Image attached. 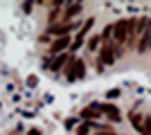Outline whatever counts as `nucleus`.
Listing matches in <instances>:
<instances>
[{"label": "nucleus", "mask_w": 151, "mask_h": 135, "mask_svg": "<svg viewBox=\"0 0 151 135\" xmlns=\"http://www.w3.org/2000/svg\"><path fill=\"white\" fill-rule=\"evenodd\" d=\"M122 54V50L117 47V45H111V43H106L104 47H101V65L104 63H115V59Z\"/></svg>", "instance_id": "3"}, {"label": "nucleus", "mask_w": 151, "mask_h": 135, "mask_svg": "<svg viewBox=\"0 0 151 135\" xmlns=\"http://www.w3.org/2000/svg\"><path fill=\"white\" fill-rule=\"evenodd\" d=\"M147 50H149V29H145V32H142L140 43H138V52H147Z\"/></svg>", "instance_id": "9"}, {"label": "nucleus", "mask_w": 151, "mask_h": 135, "mask_svg": "<svg viewBox=\"0 0 151 135\" xmlns=\"http://www.w3.org/2000/svg\"><path fill=\"white\" fill-rule=\"evenodd\" d=\"M99 110H104L113 122H120V113H117V108H115L113 104H99Z\"/></svg>", "instance_id": "6"}, {"label": "nucleus", "mask_w": 151, "mask_h": 135, "mask_svg": "<svg viewBox=\"0 0 151 135\" xmlns=\"http://www.w3.org/2000/svg\"><path fill=\"white\" fill-rule=\"evenodd\" d=\"M97 45H99V36H93V39L88 41V50H90V52L97 50Z\"/></svg>", "instance_id": "12"}, {"label": "nucleus", "mask_w": 151, "mask_h": 135, "mask_svg": "<svg viewBox=\"0 0 151 135\" xmlns=\"http://www.w3.org/2000/svg\"><path fill=\"white\" fill-rule=\"evenodd\" d=\"M68 63V56H65V54H59L57 59H54V63H52V70L57 72V70H61V65H65Z\"/></svg>", "instance_id": "10"}, {"label": "nucleus", "mask_w": 151, "mask_h": 135, "mask_svg": "<svg viewBox=\"0 0 151 135\" xmlns=\"http://www.w3.org/2000/svg\"><path fill=\"white\" fill-rule=\"evenodd\" d=\"M72 27H77V23H68V25H57V27H50V34H54V36L59 34V39H61V36H65V34H68Z\"/></svg>", "instance_id": "7"}, {"label": "nucleus", "mask_w": 151, "mask_h": 135, "mask_svg": "<svg viewBox=\"0 0 151 135\" xmlns=\"http://www.w3.org/2000/svg\"><path fill=\"white\" fill-rule=\"evenodd\" d=\"M131 34H133V20H117L113 25V39L117 41V43L129 41Z\"/></svg>", "instance_id": "1"}, {"label": "nucleus", "mask_w": 151, "mask_h": 135, "mask_svg": "<svg viewBox=\"0 0 151 135\" xmlns=\"http://www.w3.org/2000/svg\"><path fill=\"white\" fill-rule=\"evenodd\" d=\"M65 47H70V39L68 36H61L59 41H54V43L50 45V54H61Z\"/></svg>", "instance_id": "5"}, {"label": "nucleus", "mask_w": 151, "mask_h": 135, "mask_svg": "<svg viewBox=\"0 0 151 135\" xmlns=\"http://www.w3.org/2000/svg\"><path fill=\"white\" fill-rule=\"evenodd\" d=\"M81 9H83L81 2H77V5H68V7H65V14H63V16H65V18H72V16H77Z\"/></svg>", "instance_id": "8"}, {"label": "nucleus", "mask_w": 151, "mask_h": 135, "mask_svg": "<svg viewBox=\"0 0 151 135\" xmlns=\"http://www.w3.org/2000/svg\"><path fill=\"white\" fill-rule=\"evenodd\" d=\"M90 129H93V122H86L83 126H79V129H77V135H88Z\"/></svg>", "instance_id": "11"}, {"label": "nucleus", "mask_w": 151, "mask_h": 135, "mask_svg": "<svg viewBox=\"0 0 151 135\" xmlns=\"http://www.w3.org/2000/svg\"><path fill=\"white\" fill-rule=\"evenodd\" d=\"M93 23H95L93 18H90V20H86V23H83V27H81V32L77 34V39H75V43H70V50H72V52H75L77 47H79V45L83 43V39H86V34H88V29H90V27H93Z\"/></svg>", "instance_id": "4"}, {"label": "nucleus", "mask_w": 151, "mask_h": 135, "mask_svg": "<svg viewBox=\"0 0 151 135\" xmlns=\"http://www.w3.org/2000/svg\"><path fill=\"white\" fill-rule=\"evenodd\" d=\"M86 74V65L79 59H68V81H77Z\"/></svg>", "instance_id": "2"}]
</instances>
